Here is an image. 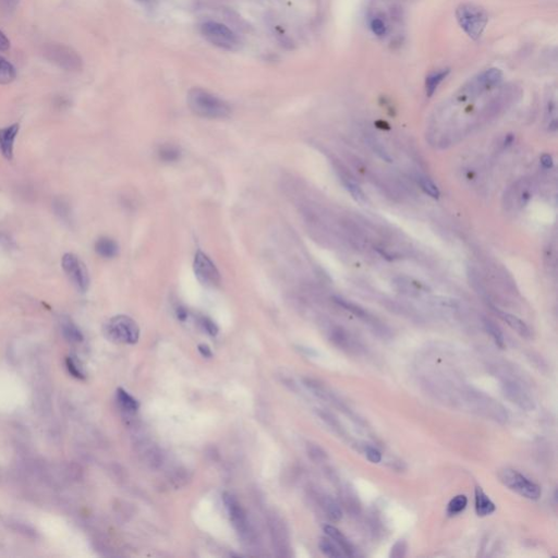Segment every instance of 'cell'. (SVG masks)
I'll return each instance as SVG.
<instances>
[{
    "mask_svg": "<svg viewBox=\"0 0 558 558\" xmlns=\"http://www.w3.org/2000/svg\"><path fill=\"white\" fill-rule=\"evenodd\" d=\"M187 100L189 108L193 114L202 118L224 119L231 114V108L227 102L201 88L190 90Z\"/></svg>",
    "mask_w": 558,
    "mask_h": 558,
    "instance_id": "1",
    "label": "cell"
},
{
    "mask_svg": "<svg viewBox=\"0 0 558 558\" xmlns=\"http://www.w3.org/2000/svg\"><path fill=\"white\" fill-rule=\"evenodd\" d=\"M456 19L461 29L472 39H479L482 36L489 22L485 10L473 4L459 6L456 10Z\"/></svg>",
    "mask_w": 558,
    "mask_h": 558,
    "instance_id": "2",
    "label": "cell"
},
{
    "mask_svg": "<svg viewBox=\"0 0 558 558\" xmlns=\"http://www.w3.org/2000/svg\"><path fill=\"white\" fill-rule=\"evenodd\" d=\"M533 182L528 178L516 181L507 189L503 197V205L507 213L516 214L524 209L533 197Z\"/></svg>",
    "mask_w": 558,
    "mask_h": 558,
    "instance_id": "3",
    "label": "cell"
},
{
    "mask_svg": "<svg viewBox=\"0 0 558 558\" xmlns=\"http://www.w3.org/2000/svg\"><path fill=\"white\" fill-rule=\"evenodd\" d=\"M106 335L111 340L122 344H136L140 338V328L136 321L126 315L112 317L105 327Z\"/></svg>",
    "mask_w": 558,
    "mask_h": 558,
    "instance_id": "4",
    "label": "cell"
},
{
    "mask_svg": "<svg viewBox=\"0 0 558 558\" xmlns=\"http://www.w3.org/2000/svg\"><path fill=\"white\" fill-rule=\"evenodd\" d=\"M500 482L508 489L516 492L522 497L531 500H538L541 497V487L534 482L530 481L521 473L513 469H504L498 475Z\"/></svg>",
    "mask_w": 558,
    "mask_h": 558,
    "instance_id": "5",
    "label": "cell"
},
{
    "mask_svg": "<svg viewBox=\"0 0 558 558\" xmlns=\"http://www.w3.org/2000/svg\"><path fill=\"white\" fill-rule=\"evenodd\" d=\"M201 33L210 44L226 51H237L240 45L237 35L225 24L208 21L201 26Z\"/></svg>",
    "mask_w": 558,
    "mask_h": 558,
    "instance_id": "6",
    "label": "cell"
},
{
    "mask_svg": "<svg viewBox=\"0 0 558 558\" xmlns=\"http://www.w3.org/2000/svg\"><path fill=\"white\" fill-rule=\"evenodd\" d=\"M193 270L196 278L203 286L215 288L220 286L222 276L216 265L213 263L205 253L197 251L193 261Z\"/></svg>",
    "mask_w": 558,
    "mask_h": 558,
    "instance_id": "7",
    "label": "cell"
},
{
    "mask_svg": "<svg viewBox=\"0 0 558 558\" xmlns=\"http://www.w3.org/2000/svg\"><path fill=\"white\" fill-rule=\"evenodd\" d=\"M61 265L72 284L80 291L85 292L90 287V275L82 261L74 254L67 253L62 257Z\"/></svg>",
    "mask_w": 558,
    "mask_h": 558,
    "instance_id": "8",
    "label": "cell"
},
{
    "mask_svg": "<svg viewBox=\"0 0 558 558\" xmlns=\"http://www.w3.org/2000/svg\"><path fill=\"white\" fill-rule=\"evenodd\" d=\"M224 504L227 508L230 520L234 525L236 531L243 540H250L252 536V530L250 522L246 517V513L238 499L230 493H224Z\"/></svg>",
    "mask_w": 558,
    "mask_h": 558,
    "instance_id": "9",
    "label": "cell"
},
{
    "mask_svg": "<svg viewBox=\"0 0 558 558\" xmlns=\"http://www.w3.org/2000/svg\"><path fill=\"white\" fill-rule=\"evenodd\" d=\"M268 528L274 548L279 556H287L289 550V536L285 522L278 514L273 513L268 517Z\"/></svg>",
    "mask_w": 558,
    "mask_h": 558,
    "instance_id": "10",
    "label": "cell"
},
{
    "mask_svg": "<svg viewBox=\"0 0 558 558\" xmlns=\"http://www.w3.org/2000/svg\"><path fill=\"white\" fill-rule=\"evenodd\" d=\"M504 396L512 404L519 407L522 410L532 411L535 408L532 398L524 391L519 384L512 382V380H505L501 384Z\"/></svg>",
    "mask_w": 558,
    "mask_h": 558,
    "instance_id": "11",
    "label": "cell"
},
{
    "mask_svg": "<svg viewBox=\"0 0 558 558\" xmlns=\"http://www.w3.org/2000/svg\"><path fill=\"white\" fill-rule=\"evenodd\" d=\"M335 169L339 180L341 181L345 189L350 193L352 199L360 204H366L367 197L358 183L356 177L350 171H348V169L344 167L341 164H337L335 166Z\"/></svg>",
    "mask_w": 558,
    "mask_h": 558,
    "instance_id": "12",
    "label": "cell"
},
{
    "mask_svg": "<svg viewBox=\"0 0 558 558\" xmlns=\"http://www.w3.org/2000/svg\"><path fill=\"white\" fill-rule=\"evenodd\" d=\"M392 284L398 292L407 296H411V298H418L422 294L427 293L430 290L425 284L408 276L395 277L392 280Z\"/></svg>",
    "mask_w": 558,
    "mask_h": 558,
    "instance_id": "13",
    "label": "cell"
},
{
    "mask_svg": "<svg viewBox=\"0 0 558 558\" xmlns=\"http://www.w3.org/2000/svg\"><path fill=\"white\" fill-rule=\"evenodd\" d=\"M47 53L51 55V57L49 58H51L54 62H57L62 68L75 69L79 67V63H80L79 57L65 46H58V45L52 46Z\"/></svg>",
    "mask_w": 558,
    "mask_h": 558,
    "instance_id": "14",
    "label": "cell"
},
{
    "mask_svg": "<svg viewBox=\"0 0 558 558\" xmlns=\"http://www.w3.org/2000/svg\"><path fill=\"white\" fill-rule=\"evenodd\" d=\"M334 301L337 303L339 307H341L345 310L349 311V312H351L353 315L359 317L360 320H362L365 323L372 325V326H374L375 328H379L380 324L376 320V317H374L370 312H367L365 309H363L362 307H360L359 305H357V303L351 302L349 300H346L344 298H340V296H335Z\"/></svg>",
    "mask_w": 558,
    "mask_h": 558,
    "instance_id": "15",
    "label": "cell"
},
{
    "mask_svg": "<svg viewBox=\"0 0 558 558\" xmlns=\"http://www.w3.org/2000/svg\"><path fill=\"white\" fill-rule=\"evenodd\" d=\"M19 132V124L15 123L7 128L0 129V151L2 154L8 160L12 159L13 156V144L17 134Z\"/></svg>",
    "mask_w": 558,
    "mask_h": 558,
    "instance_id": "16",
    "label": "cell"
},
{
    "mask_svg": "<svg viewBox=\"0 0 558 558\" xmlns=\"http://www.w3.org/2000/svg\"><path fill=\"white\" fill-rule=\"evenodd\" d=\"M492 310L495 311L496 314L500 317V319L503 320L511 329H513L518 335H520L524 338L531 337V330H530L528 325L524 321L520 320L519 317H517L513 314L504 312V311H500L496 307L492 308Z\"/></svg>",
    "mask_w": 558,
    "mask_h": 558,
    "instance_id": "17",
    "label": "cell"
},
{
    "mask_svg": "<svg viewBox=\"0 0 558 558\" xmlns=\"http://www.w3.org/2000/svg\"><path fill=\"white\" fill-rule=\"evenodd\" d=\"M324 532L341 548L345 555L355 556V548H353L351 542L337 528H335L334 526L326 525L324 527Z\"/></svg>",
    "mask_w": 558,
    "mask_h": 558,
    "instance_id": "18",
    "label": "cell"
},
{
    "mask_svg": "<svg viewBox=\"0 0 558 558\" xmlns=\"http://www.w3.org/2000/svg\"><path fill=\"white\" fill-rule=\"evenodd\" d=\"M495 504L483 492L481 487H476V511L479 517H485L495 511Z\"/></svg>",
    "mask_w": 558,
    "mask_h": 558,
    "instance_id": "19",
    "label": "cell"
},
{
    "mask_svg": "<svg viewBox=\"0 0 558 558\" xmlns=\"http://www.w3.org/2000/svg\"><path fill=\"white\" fill-rule=\"evenodd\" d=\"M477 79L479 83L481 84V87L484 89V91H489L496 88L501 82V80H503V72L498 68H491L485 70Z\"/></svg>",
    "mask_w": 558,
    "mask_h": 558,
    "instance_id": "20",
    "label": "cell"
},
{
    "mask_svg": "<svg viewBox=\"0 0 558 558\" xmlns=\"http://www.w3.org/2000/svg\"><path fill=\"white\" fill-rule=\"evenodd\" d=\"M95 251L98 255L104 259H112L118 254L119 246L115 240L107 237H103L96 241Z\"/></svg>",
    "mask_w": 558,
    "mask_h": 558,
    "instance_id": "21",
    "label": "cell"
},
{
    "mask_svg": "<svg viewBox=\"0 0 558 558\" xmlns=\"http://www.w3.org/2000/svg\"><path fill=\"white\" fill-rule=\"evenodd\" d=\"M365 142L380 159H383L386 162H393L394 160L393 156L391 155V153L388 152V150L385 147L382 141H380L378 138L373 136V134L367 133L365 134Z\"/></svg>",
    "mask_w": 558,
    "mask_h": 558,
    "instance_id": "22",
    "label": "cell"
},
{
    "mask_svg": "<svg viewBox=\"0 0 558 558\" xmlns=\"http://www.w3.org/2000/svg\"><path fill=\"white\" fill-rule=\"evenodd\" d=\"M449 69H442L440 71H435L428 74L425 79V93L427 97H432L436 90L439 89L441 83L446 79L449 74Z\"/></svg>",
    "mask_w": 558,
    "mask_h": 558,
    "instance_id": "23",
    "label": "cell"
},
{
    "mask_svg": "<svg viewBox=\"0 0 558 558\" xmlns=\"http://www.w3.org/2000/svg\"><path fill=\"white\" fill-rule=\"evenodd\" d=\"M321 505L327 517L334 522H337L342 518V510L336 500L329 496H323L321 498Z\"/></svg>",
    "mask_w": 558,
    "mask_h": 558,
    "instance_id": "24",
    "label": "cell"
},
{
    "mask_svg": "<svg viewBox=\"0 0 558 558\" xmlns=\"http://www.w3.org/2000/svg\"><path fill=\"white\" fill-rule=\"evenodd\" d=\"M16 77V68L12 66L11 62L0 56V84L7 85V84H10L15 81Z\"/></svg>",
    "mask_w": 558,
    "mask_h": 558,
    "instance_id": "25",
    "label": "cell"
},
{
    "mask_svg": "<svg viewBox=\"0 0 558 558\" xmlns=\"http://www.w3.org/2000/svg\"><path fill=\"white\" fill-rule=\"evenodd\" d=\"M416 181H418L420 188L422 189V191L424 192L426 195H428L430 197H432V199H440L441 196V191L439 187H437L434 181L432 179H430L428 177H426L425 175H421L419 174L418 176H416Z\"/></svg>",
    "mask_w": 558,
    "mask_h": 558,
    "instance_id": "26",
    "label": "cell"
},
{
    "mask_svg": "<svg viewBox=\"0 0 558 558\" xmlns=\"http://www.w3.org/2000/svg\"><path fill=\"white\" fill-rule=\"evenodd\" d=\"M483 324H484L485 330L487 331V334L491 335L494 342H495L499 348L504 349L506 345H505V337H504L503 331L500 330V328L497 326L495 323H494L491 320H489V319H486V317H484V319H483Z\"/></svg>",
    "mask_w": 558,
    "mask_h": 558,
    "instance_id": "27",
    "label": "cell"
},
{
    "mask_svg": "<svg viewBox=\"0 0 558 558\" xmlns=\"http://www.w3.org/2000/svg\"><path fill=\"white\" fill-rule=\"evenodd\" d=\"M117 398L119 404L128 412H136L139 409V402L138 400L132 397L130 394L126 393L122 388H119L117 391Z\"/></svg>",
    "mask_w": 558,
    "mask_h": 558,
    "instance_id": "28",
    "label": "cell"
},
{
    "mask_svg": "<svg viewBox=\"0 0 558 558\" xmlns=\"http://www.w3.org/2000/svg\"><path fill=\"white\" fill-rule=\"evenodd\" d=\"M330 339L335 345H337L338 347H340L342 349H348L351 346L349 335L346 333V330H344L340 327H335L333 330H331Z\"/></svg>",
    "mask_w": 558,
    "mask_h": 558,
    "instance_id": "29",
    "label": "cell"
},
{
    "mask_svg": "<svg viewBox=\"0 0 558 558\" xmlns=\"http://www.w3.org/2000/svg\"><path fill=\"white\" fill-rule=\"evenodd\" d=\"M159 158L165 162H174L180 159L181 152L178 147L174 145H165L158 151Z\"/></svg>",
    "mask_w": 558,
    "mask_h": 558,
    "instance_id": "30",
    "label": "cell"
},
{
    "mask_svg": "<svg viewBox=\"0 0 558 558\" xmlns=\"http://www.w3.org/2000/svg\"><path fill=\"white\" fill-rule=\"evenodd\" d=\"M468 505V498L464 495H457L449 501L447 507V513L449 516H457L462 512Z\"/></svg>",
    "mask_w": 558,
    "mask_h": 558,
    "instance_id": "31",
    "label": "cell"
},
{
    "mask_svg": "<svg viewBox=\"0 0 558 558\" xmlns=\"http://www.w3.org/2000/svg\"><path fill=\"white\" fill-rule=\"evenodd\" d=\"M144 458L146 463L150 465L151 468H159L162 464V454L161 451L155 447H150L146 450H144Z\"/></svg>",
    "mask_w": 558,
    "mask_h": 558,
    "instance_id": "32",
    "label": "cell"
},
{
    "mask_svg": "<svg viewBox=\"0 0 558 558\" xmlns=\"http://www.w3.org/2000/svg\"><path fill=\"white\" fill-rule=\"evenodd\" d=\"M545 253H544V263H545V267L548 268L549 272L556 271V264H557V252H556V244L549 243L545 248Z\"/></svg>",
    "mask_w": 558,
    "mask_h": 558,
    "instance_id": "33",
    "label": "cell"
},
{
    "mask_svg": "<svg viewBox=\"0 0 558 558\" xmlns=\"http://www.w3.org/2000/svg\"><path fill=\"white\" fill-rule=\"evenodd\" d=\"M319 547L321 549V552L327 557L338 558L342 556V553L340 550H339L335 544L333 542H330L328 539H321L319 543Z\"/></svg>",
    "mask_w": 558,
    "mask_h": 558,
    "instance_id": "34",
    "label": "cell"
},
{
    "mask_svg": "<svg viewBox=\"0 0 558 558\" xmlns=\"http://www.w3.org/2000/svg\"><path fill=\"white\" fill-rule=\"evenodd\" d=\"M62 330L65 336L71 341H82V335L80 330L76 328L75 325L71 321H67L66 323L62 324Z\"/></svg>",
    "mask_w": 558,
    "mask_h": 558,
    "instance_id": "35",
    "label": "cell"
},
{
    "mask_svg": "<svg viewBox=\"0 0 558 558\" xmlns=\"http://www.w3.org/2000/svg\"><path fill=\"white\" fill-rule=\"evenodd\" d=\"M307 450H308L309 457L312 459L314 462H323L327 459V455L325 453V450L322 447H320L319 445L309 444Z\"/></svg>",
    "mask_w": 558,
    "mask_h": 558,
    "instance_id": "36",
    "label": "cell"
},
{
    "mask_svg": "<svg viewBox=\"0 0 558 558\" xmlns=\"http://www.w3.org/2000/svg\"><path fill=\"white\" fill-rule=\"evenodd\" d=\"M406 552H407V543L404 540H400L394 544L390 556L392 558H400L406 555Z\"/></svg>",
    "mask_w": 558,
    "mask_h": 558,
    "instance_id": "37",
    "label": "cell"
},
{
    "mask_svg": "<svg viewBox=\"0 0 558 558\" xmlns=\"http://www.w3.org/2000/svg\"><path fill=\"white\" fill-rule=\"evenodd\" d=\"M370 27H371L372 32L375 34L376 36H383V35L386 34V31H387L384 21L378 19V18H375V19H373L371 21Z\"/></svg>",
    "mask_w": 558,
    "mask_h": 558,
    "instance_id": "38",
    "label": "cell"
},
{
    "mask_svg": "<svg viewBox=\"0 0 558 558\" xmlns=\"http://www.w3.org/2000/svg\"><path fill=\"white\" fill-rule=\"evenodd\" d=\"M365 455L367 460L371 461L372 463H378L380 462V460H382V454H380V451L373 446L365 447Z\"/></svg>",
    "mask_w": 558,
    "mask_h": 558,
    "instance_id": "39",
    "label": "cell"
},
{
    "mask_svg": "<svg viewBox=\"0 0 558 558\" xmlns=\"http://www.w3.org/2000/svg\"><path fill=\"white\" fill-rule=\"evenodd\" d=\"M67 365H68V370L69 372L72 374V375L76 378H84V373L81 369V366L76 363V361H74V360L72 358H68L67 360Z\"/></svg>",
    "mask_w": 558,
    "mask_h": 558,
    "instance_id": "40",
    "label": "cell"
},
{
    "mask_svg": "<svg viewBox=\"0 0 558 558\" xmlns=\"http://www.w3.org/2000/svg\"><path fill=\"white\" fill-rule=\"evenodd\" d=\"M201 324L203 328L206 330V333L210 336H216L218 334V327L217 325L211 321L210 319H208V317H202L201 319Z\"/></svg>",
    "mask_w": 558,
    "mask_h": 558,
    "instance_id": "41",
    "label": "cell"
},
{
    "mask_svg": "<svg viewBox=\"0 0 558 558\" xmlns=\"http://www.w3.org/2000/svg\"><path fill=\"white\" fill-rule=\"evenodd\" d=\"M186 471H187V470H183V471H182V470H178L177 472H175V475H174V477H173V482L175 483L176 486H179V487H180V486H182V485H185V484L188 483L190 477H189V472L187 473Z\"/></svg>",
    "mask_w": 558,
    "mask_h": 558,
    "instance_id": "42",
    "label": "cell"
},
{
    "mask_svg": "<svg viewBox=\"0 0 558 558\" xmlns=\"http://www.w3.org/2000/svg\"><path fill=\"white\" fill-rule=\"evenodd\" d=\"M317 414H319V415L321 416V419H322L323 421H325V422H326V423H327V424H328V425H330V426H331V427H333V428H337V430H339V428H340V427H339L338 422L336 421V419L334 418V416H333V415H330L329 413H327V412H325V411H322V410H320V411H317Z\"/></svg>",
    "mask_w": 558,
    "mask_h": 558,
    "instance_id": "43",
    "label": "cell"
},
{
    "mask_svg": "<svg viewBox=\"0 0 558 558\" xmlns=\"http://www.w3.org/2000/svg\"><path fill=\"white\" fill-rule=\"evenodd\" d=\"M540 161H541V165L544 169H546V170H549V169H552L553 166H554V158L550 154H543L541 158H540Z\"/></svg>",
    "mask_w": 558,
    "mask_h": 558,
    "instance_id": "44",
    "label": "cell"
},
{
    "mask_svg": "<svg viewBox=\"0 0 558 558\" xmlns=\"http://www.w3.org/2000/svg\"><path fill=\"white\" fill-rule=\"evenodd\" d=\"M10 48V40L6 36L5 33L0 31V52H6Z\"/></svg>",
    "mask_w": 558,
    "mask_h": 558,
    "instance_id": "45",
    "label": "cell"
},
{
    "mask_svg": "<svg viewBox=\"0 0 558 558\" xmlns=\"http://www.w3.org/2000/svg\"><path fill=\"white\" fill-rule=\"evenodd\" d=\"M197 350L201 353L204 358H211L213 357V352H211L210 348L205 344H201L197 346Z\"/></svg>",
    "mask_w": 558,
    "mask_h": 558,
    "instance_id": "46",
    "label": "cell"
},
{
    "mask_svg": "<svg viewBox=\"0 0 558 558\" xmlns=\"http://www.w3.org/2000/svg\"><path fill=\"white\" fill-rule=\"evenodd\" d=\"M19 2H20V0H0V4H2V6L4 7L5 9L13 10V9L17 8Z\"/></svg>",
    "mask_w": 558,
    "mask_h": 558,
    "instance_id": "47",
    "label": "cell"
},
{
    "mask_svg": "<svg viewBox=\"0 0 558 558\" xmlns=\"http://www.w3.org/2000/svg\"><path fill=\"white\" fill-rule=\"evenodd\" d=\"M514 141V137L512 136V134H507V136L504 138L503 142H501L500 146H501V150H506L507 147H509Z\"/></svg>",
    "mask_w": 558,
    "mask_h": 558,
    "instance_id": "48",
    "label": "cell"
},
{
    "mask_svg": "<svg viewBox=\"0 0 558 558\" xmlns=\"http://www.w3.org/2000/svg\"><path fill=\"white\" fill-rule=\"evenodd\" d=\"M177 317L180 321H186L188 319V311L185 308H178L177 309Z\"/></svg>",
    "mask_w": 558,
    "mask_h": 558,
    "instance_id": "49",
    "label": "cell"
},
{
    "mask_svg": "<svg viewBox=\"0 0 558 558\" xmlns=\"http://www.w3.org/2000/svg\"><path fill=\"white\" fill-rule=\"evenodd\" d=\"M140 2H148V0H140Z\"/></svg>",
    "mask_w": 558,
    "mask_h": 558,
    "instance_id": "50",
    "label": "cell"
}]
</instances>
